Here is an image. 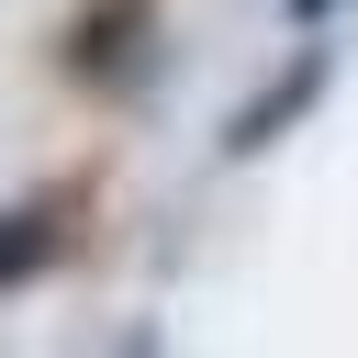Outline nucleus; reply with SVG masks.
<instances>
[{
  "label": "nucleus",
  "instance_id": "3",
  "mask_svg": "<svg viewBox=\"0 0 358 358\" xmlns=\"http://www.w3.org/2000/svg\"><path fill=\"white\" fill-rule=\"evenodd\" d=\"M45 257H56V224H45V213H0V291L34 280Z\"/></svg>",
  "mask_w": 358,
  "mask_h": 358
},
{
  "label": "nucleus",
  "instance_id": "2",
  "mask_svg": "<svg viewBox=\"0 0 358 358\" xmlns=\"http://www.w3.org/2000/svg\"><path fill=\"white\" fill-rule=\"evenodd\" d=\"M134 34H145V11H101V22H78V78H134Z\"/></svg>",
  "mask_w": 358,
  "mask_h": 358
},
{
  "label": "nucleus",
  "instance_id": "1",
  "mask_svg": "<svg viewBox=\"0 0 358 358\" xmlns=\"http://www.w3.org/2000/svg\"><path fill=\"white\" fill-rule=\"evenodd\" d=\"M313 90H324V56H291V78H280V90H257V101L235 112V134H224V145H235V157H257V145H268V134H280Z\"/></svg>",
  "mask_w": 358,
  "mask_h": 358
}]
</instances>
